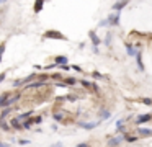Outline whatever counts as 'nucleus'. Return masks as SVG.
Returning <instances> with one entry per match:
<instances>
[{
  "instance_id": "obj_18",
  "label": "nucleus",
  "mask_w": 152,
  "mask_h": 147,
  "mask_svg": "<svg viewBox=\"0 0 152 147\" xmlns=\"http://www.w3.org/2000/svg\"><path fill=\"white\" fill-rule=\"evenodd\" d=\"M53 119L56 121V123H64V111H54Z\"/></svg>"
},
{
  "instance_id": "obj_11",
  "label": "nucleus",
  "mask_w": 152,
  "mask_h": 147,
  "mask_svg": "<svg viewBox=\"0 0 152 147\" xmlns=\"http://www.w3.org/2000/svg\"><path fill=\"white\" fill-rule=\"evenodd\" d=\"M12 93H13V91H4V93L0 95V108H2V110L7 106V101H8V98L12 97Z\"/></svg>"
},
{
  "instance_id": "obj_4",
  "label": "nucleus",
  "mask_w": 152,
  "mask_h": 147,
  "mask_svg": "<svg viewBox=\"0 0 152 147\" xmlns=\"http://www.w3.org/2000/svg\"><path fill=\"white\" fill-rule=\"evenodd\" d=\"M136 134L139 136V139H142V137H152V129L147 126H139V127H136Z\"/></svg>"
},
{
  "instance_id": "obj_15",
  "label": "nucleus",
  "mask_w": 152,
  "mask_h": 147,
  "mask_svg": "<svg viewBox=\"0 0 152 147\" xmlns=\"http://www.w3.org/2000/svg\"><path fill=\"white\" fill-rule=\"evenodd\" d=\"M10 127H12V129H15V131H21V129H23V123H20L17 118H12V119H10Z\"/></svg>"
},
{
  "instance_id": "obj_39",
  "label": "nucleus",
  "mask_w": 152,
  "mask_h": 147,
  "mask_svg": "<svg viewBox=\"0 0 152 147\" xmlns=\"http://www.w3.org/2000/svg\"><path fill=\"white\" fill-rule=\"evenodd\" d=\"M49 147H64V144L62 142H56V144H53V146H49Z\"/></svg>"
},
{
  "instance_id": "obj_26",
  "label": "nucleus",
  "mask_w": 152,
  "mask_h": 147,
  "mask_svg": "<svg viewBox=\"0 0 152 147\" xmlns=\"http://www.w3.org/2000/svg\"><path fill=\"white\" fill-rule=\"evenodd\" d=\"M126 118H123V119H118L116 121V131H119V129H123V127H124V123H126Z\"/></svg>"
},
{
  "instance_id": "obj_40",
  "label": "nucleus",
  "mask_w": 152,
  "mask_h": 147,
  "mask_svg": "<svg viewBox=\"0 0 152 147\" xmlns=\"http://www.w3.org/2000/svg\"><path fill=\"white\" fill-rule=\"evenodd\" d=\"M92 51L95 52V54H100V49H98V48H95V46H92Z\"/></svg>"
},
{
  "instance_id": "obj_25",
  "label": "nucleus",
  "mask_w": 152,
  "mask_h": 147,
  "mask_svg": "<svg viewBox=\"0 0 152 147\" xmlns=\"http://www.w3.org/2000/svg\"><path fill=\"white\" fill-rule=\"evenodd\" d=\"M79 83L82 85L83 88H88V90H92V88H93V82H88V80H79Z\"/></svg>"
},
{
  "instance_id": "obj_42",
  "label": "nucleus",
  "mask_w": 152,
  "mask_h": 147,
  "mask_svg": "<svg viewBox=\"0 0 152 147\" xmlns=\"http://www.w3.org/2000/svg\"><path fill=\"white\" fill-rule=\"evenodd\" d=\"M2 121H4V119H2V110H0V123H2Z\"/></svg>"
},
{
  "instance_id": "obj_34",
  "label": "nucleus",
  "mask_w": 152,
  "mask_h": 147,
  "mask_svg": "<svg viewBox=\"0 0 152 147\" xmlns=\"http://www.w3.org/2000/svg\"><path fill=\"white\" fill-rule=\"evenodd\" d=\"M70 67H72V70L79 72V74H80V72H83V70H82V67H80V65H75V64H74V65H70Z\"/></svg>"
},
{
  "instance_id": "obj_35",
  "label": "nucleus",
  "mask_w": 152,
  "mask_h": 147,
  "mask_svg": "<svg viewBox=\"0 0 152 147\" xmlns=\"http://www.w3.org/2000/svg\"><path fill=\"white\" fill-rule=\"evenodd\" d=\"M56 67H59L57 64H49V65H46V67H43L44 70H51V69H56Z\"/></svg>"
},
{
  "instance_id": "obj_22",
  "label": "nucleus",
  "mask_w": 152,
  "mask_h": 147,
  "mask_svg": "<svg viewBox=\"0 0 152 147\" xmlns=\"http://www.w3.org/2000/svg\"><path fill=\"white\" fill-rule=\"evenodd\" d=\"M33 8H34V12H36V13H39L41 10L44 8V2H43V0H38V2H34Z\"/></svg>"
},
{
  "instance_id": "obj_8",
  "label": "nucleus",
  "mask_w": 152,
  "mask_h": 147,
  "mask_svg": "<svg viewBox=\"0 0 152 147\" xmlns=\"http://www.w3.org/2000/svg\"><path fill=\"white\" fill-rule=\"evenodd\" d=\"M88 38H90V41H92V46H95V48H98V46L103 42V39L98 38V34H96L93 29H90V31H88Z\"/></svg>"
},
{
  "instance_id": "obj_38",
  "label": "nucleus",
  "mask_w": 152,
  "mask_h": 147,
  "mask_svg": "<svg viewBox=\"0 0 152 147\" xmlns=\"http://www.w3.org/2000/svg\"><path fill=\"white\" fill-rule=\"evenodd\" d=\"M5 77H7V72H2V74H0V83L5 80Z\"/></svg>"
},
{
  "instance_id": "obj_20",
  "label": "nucleus",
  "mask_w": 152,
  "mask_h": 147,
  "mask_svg": "<svg viewBox=\"0 0 152 147\" xmlns=\"http://www.w3.org/2000/svg\"><path fill=\"white\" fill-rule=\"evenodd\" d=\"M64 83H66L67 87H74V85L79 83V80H77L75 77H64Z\"/></svg>"
},
{
  "instance_id": "obj_10",
  "label": "nucleus",
  "mask_w": 152,
  "mask_h": 147,
  "mask_svg": "<svg viewBox=\"0 0 152 147\" xmlns=\"http://www.w3.org/2000/svg\"><path fill=\"white\" fill-rule=\"evenodd\" d=\"M136 64H137V69L141 72H144V61H142V51L141 48H137V54H136Z\"/></svg>"
},
{
  "instance_id": "obj_21",
  "label": "nucleus",
  "mask_w": 152,
  "mask_h": 147,
  "mask_svg": "<svg viewBox=\"0 0 152 147\" xmlns=\"http://www.w3.org/2000/svg\"><path fill=\"white\" fill-rule=\"evenodd\" d=\"M51 80H54V82H64V75L61 74V72H54V74H51Z\"/></svg>"
},
{
  "instance_id": "obj_27",
  "label": "nucleus",
  "mask_w": 152,
  "mask_h": 147,
  "mask_svg": "<svg viewBox=\"0 0 152 147\" xmlns=\"http://www.w3.org/2000/svg\"><path fill=\"white\" fill-rule=\"evenodd\" d=\"M12 111H13V108H4L2 110V119H5L8 114H12Z\"/></svg>"
},
{
  "instance_id": "obj_3",
  "label": "nucleus",
  "mask_w": 152,
  "mask_h": 147,
  "mask_svg": "<svg viewBox=\"0 0 152 147\" xmlns=\"http://www.w3.org/2000/svg\"><path fill=\"white\" fill-rule=\"evenodd\" d=\"M152 121V113H142L136 118V126H142V124H147Z\"/></svg>"
},
{
  "instance_id": "obj_12",
  "label": "nucleus",
  "mask_w": 152,
  "mask_h": 147,
  "mask_svg": "<svg viewBox=\"0 0 152 147\" xmlns=\"http://www.w3.org/2000/svg\"><path fill=\"white\" fill-rule=\"evenodd\" d=\"M31 114H33V111L30 110V111H25V113H20L18 116H15V118H17V119L20 121V123H26L28 119H31V118H33Z\"/></svg>"
},
{
  "instance_id": "obj_23",
  "label": "nucleus",
  "mask_w": 152,
  "mask_h": 147,
  "mask_svg": "<svg viewBox=\"0 0 152 147\" xmlns=\"http://www.w3.org/2000/svg\"><path fill=\"white\" fill-rule=\"evenodd\" d=\"M92 77H93V80H105V78H106V75L100 74L98 70H93V72H92Z\"/></svg>"
},
{
  "instance_id": "obj_9",
  "label": "nucleus",
  "mask_w": 152,
  "mask_h": 147,
  "mask_svg": "<svg viewBox=\"0 0 152 147\" xmlns=\"http://www.w3.org/2000/svg\"><path fill=\"white\" fill-rule=\"evenodd\" d=\"M126 7H128V2L123 0V2H115L111 5V8H113V12H115V13H121V10H124Z\"/></svg>"
},
{
  "instance_id": "obj_30",
  "label": "nucleus",
  "mask_w": 152,
  "mask_h": 147,
  "mask_svg": "<svg viewBox=\"0 0 152 147\" xmlns=\"http://www.w3.org/2000/svg\"><path fill=\"white\" fill-rule=\"evenodd\" d=\"M43 123V116H33V124H41Z\"/></svg>"
},
{
  "instance_id": "obj_28",
  "label": "nucleus",
  "mask_w": 152,
  "mask_h": 147,
  "mask_svg": "<svg viewBox=\"0 0 152 147\" xmlns=\"http://www.w3.org/2000/svg\"><path fill=\"white\" fill-rule=\"evenodd\" d=\"M31 126H33V118H31V119H28L26 123H23V131H30Z\"/></svg>"
},
{
  "instance_id": "obj_6",
  "label": "nucleus",
  "mask_w": 152,
  "mask_h": 147,
  "mask_svg": "<svg viewBox=\"0 0 152 147\" xmlns=\"http://www.w3.org/2000/svg\"><path fill=\"white\" fill-rule=\"evenodd\" d=\"M119 18H121V13H108L106 20H108L110 26H119Z\"/></svg>"
},
{
  "instance_id": "obj_24",
  "label": "nucleus",
  "mask_w": 152,
  "mask_h": 147,
  "mask_svg": "<svg viewBox=\"0 0 152 147\" xmlns=\"http://www.w3.org/2000/svg\"><path fill=\"white\" fill-rule=\"evenodd\" d=\"M0 127H2V131H4V132H10V123H7V121H2V123H0Z\"/></svg>"
},
{
  "instance_id": "obj_16",
  "label": "nucleus",
  "mask_w": 152,
  "mask_h": 147,
  "mask_svg": "<svg viewBox=\"0 0 152 147\" xmlns=\"http://www.w3.org/2000/svg\"><path fill=\"white\" fill-rule=\"evenodd\" d=\"M54 64H57L61 67V65H67L69 64V59L66 57V56H56L54 57Z\"/></svg>"
},
{
  "instance_id": "obj_36",
  "label": "nucleus",
  "mask_w": 152,
  "mask_h": 147,
  "mask_svg": "<svg viewBox=\"0 0 152 147\" xmlns=\"http://www.w3.org/2000/svg\"><path fill=\"white\" fill-rule=\"evenodd\" d=\"M59 69H61V70H64V72H69V70H70V69H72V67H70V65L67 64V65H61Z\"/></svg>"
},
{
  "instance_id": "obj_19",
  "label": "nucleus",
  "mask_w": 152,
  "mask_h": 147,
  "mask_svg": "<svg viewBox=\"0 0 152 147\" xmlns=\"http://www.w3.org/2000/svg\"><path fill=\"white\" fill-rule=\"evenodd\" d=\"M124 140H126V142H137V140H139V136H137V134H129V132H126V134H124Z\"/></svg>"
},
{
  "instance_id": "obj_5",
  "label": "nucleus",
  "mask_w": 152,
  "mask_h": 147,
  "mask_svg": "<svg viewBox=\"0 0 152 147\" xmlns=\"http://www.w3.org/2000/svg\"><path fill=\"white\" fill-rule=\"evenodd\" d=\"M100 123L102 121H90V123H85V121H79V127H82V129H87V131H92L95 129L96 126H100Z\"/></svg>"
},
{
  "instance_id": "obj_33",
  "label": "nucleus",
  "mask_w": 152,
  "mask_h": 147,
  "mask_svg": "<svg viewBox=\"0 0 152 147\" xmlns=\"http://www.w3.org/2000/svg\"><path fill=\"white\" fill-rule=\"evenodd\" d=\"M30 142H31V140H28V139H20V140H18L20 146H30Z\"/></svg>"
},
{
  "instance_id": "obj_17",
  "label": "nucleus",
  "mask_w": 152,
  "mask_h": 147,
  "mask_svg": "<svg viewBox=\"0 0 152 147\" xmlns=\"http://www.w3.org/2000/svg\"><path fill=\"white\" fill-rule=\"evenodd\" d=\"M103 44H105L106 48H110V46L113 44V33L111 31H108L105 34V38H103Z\"/></svg>"
},
{
  "instance_id": "obj_1",
  "label": "nucleus",
  "mask_w": 152,
  "mask_h": 147,
  "mask_svg": "<svg viewBox=\"0 0 152 147\" xmlns=\"http://www.w3.org/2000/svg\"><path fill=\"white\" fill-rule=\"evenodd\" d=\"M123 142H126L124 134H115V136L108 137V140H106V147H121Z\"/></svg>"
},
{
  "instance_id": "obj_31",
  "label": "nucleus",
  "mask_w": 152,
  "mask_h": 147,
  "mask_svg": "<svg viewBox=\"0 0 152 147\" xmlns=\"http://www.w3.org/2000/svg\"><path fill=\"white\" fill-rule=\"evenodd\" d=\"M5 48H7V44H5V42H2V44H0V62H2V57H4Z\"/></svg>"
},
{
  "instance_id": "obj_2",
  "label": "nucleus",
  "mask_w": 152,
  "mask_h": 147,
  "mask_svg": "<svg viewBox=\"0 0 152 147\" xmlns=\"http://www.w3.org/2000/svg\"><path fill=\"white\" fill-rule=\"evenodd\" d=\"M43 38L44 39H61V41H67L66 36L61 31H57V29H48V31H44Z\"/></svg>"
},
{
  "instance_id": "obj_41",
  "label": "nucleus",
  "mask_w": 152,
  "mask_h": 147,
  "mask_svg": "<svg viewBox=\"0 0 152 147\" xmlns=\"http://www.w3.org/2000/svg\"><path fill=\"white\" fill-rule=\"evenodd\" d=\"M0 147H8V144H7V142H2V140H0Z\"/></svg>"
},
{
  "instance_id": "obj_14",
  "label": "nucleus",
  "mask_w": 152,
  "mask_h": 147,
  "mask_svg": "<svg viewBox=\"0 0 152 147\" xmlns=\"http://www.w3.org/2000/svg\"><path fill=\"white\" fill-rule=\"evenodd\" d=\"M126 54H128L129 57H136V54H137V48L132 46L131 42H126Z\"/></svg>"
},
{
  "instance_id": "obj_29",
  "label": "nucleus",
  "mask_w": 152,
  "mask_h": 147,
  "mask_svg": "<svg viewBox=\"0 0 152 147\" xmlns=\"http://www.w3.org/2000/svg\"><path fill=\"white\" fill-rule=\"evenodd\" d=\"M141 103L145 105V106H152V98H142Z\"/></svg>"
},
{
  "instance_id": "obj_32",
  "label": "nucleus",
  "mask_w": 152,
  "mask_h": 147,
  "mask_svg": "<svg viewBox=\"0 0 152 147\" xmlns=\"http://www.w3.org/2000/svg\"><path fill=\"white\" fill-rule=\"evenodd\" d=\"M98 26H100V28H106V26H110V23H108V20H106V18H103V20H102V21H100V23H98Z\"/></svg>"
},
{
  "instance_id": "obj_37",
  "label": "nucleus",
  "mask_w": 152,
  "mask_h": 147,
  "mask_svg": "<svg viewBox=\"0 0 152 147\" xmlns=\"http://www.w3.org/2000/svg\"><path fill=\"white\" fill-rule=\"evenodd\" d=\"M77 147H90V144L88 142H79V144H77Z\"/></svg>"
},
{
  "instance_id": "obj_7",
  "label": "nucleus",
  "mask_w": 152,
  "mask_h": 147,
  "mask_svg": "<svg viewBox=\"0 0 152 147\" xmlns=\"http://www.w3.org/2000/svg\"><path fill=\"white\" fill-rule=\"evenodd\" d=\"M20 98H21V91H13V93H12V97L8 98L7 106H5V108H13V105L18 103V101H20Z\"/></svg>"
},
{
  "instance_id": "obj_13",
  "label": "nucleus",
  "mask_w": 152,
  "mask_h": 147,
  "mask_svg": "<svg viewBox=\"0 0 152 147\" xmlns=\"http://www.w3.org/2000/svg\"><path fill=\"white\" fill-rule=\"evenodd\" d=\"M98 116H100V121H106V119H110V118H111V111L106 110V108H100Z\"/></svg>"
}]
</instances>
